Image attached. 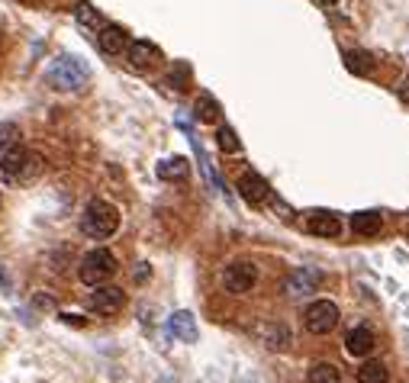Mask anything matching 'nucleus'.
Listing matches in <instances>:
<instances>
[{
    "label": "nucleus",
    "mask_w": 409,
    "mask_h": 383,
    "mask_svg": "<svg viewBox=\"0 0 409 383\" xmlns=\"http://www.w3.org/2000/svg\"><path fill=\"white\" fill-rule=\"evenodd\" d=\"M187 174H191V161L181 158V155L158 161V177L161 181H187Z\"/></svg>",
    "instance_id": "f3484780"
},
{
    "label": "nucleus",
    "mask_w": 409,
    "mask_h": 383,
    "mask_svg": "<svg viewBox=\"0 0 409 383\" xmlns=\"http://www.w3.org/2000/svg\"><path fill=\"white\" fill-rule=\"evenodd\" d=\"M339 325V306L332 300H316L306 309V329L313 335H329Z\"/></svg>",
    "instance_id": "423d86ee"
},
{
    "label": "nucleus",
    "mask_w": 409,
    "mask_h": 383,
    "mask_svg": "<svg viewBox=\"0 0 409 383\" xmlns=\"http://www.w3.org/2000/svg\"><path fill=\"white\" fill-rule=\"evenodd\" d=\"M42 171V155L33 149H23V145H10V149H3V158H0V177L7 183H26L33 181V177H39Z\"/></svg>",
    "instance_id": "f257e3e1"
},
{
    "label": "nucleus",
    "mask_w": 409,
    "mask_h": 383,
    "mask_svg": "<svg viewBox=\"0 0 409 383\" xmlns=\"http://www.w3.org/2000/svg\"><path fill=\"white\" fill-rule=\"evenodd\" d=\"M117 274V255L110 248H94L84 255L81 267H77V277H81L87 287H97V283H107L110 277Z\"/></svg>",
    "instance_id": "7ed1b4c3"
},
{
    "label": "nucleus",
    "mask_w": 409,
    "mask_h": 383,
    "mask_svg": "<svg viewBox=\"0 0 409 383\" xmlns=\"http://www.w3.org/2000/svg\"><path fill=\"white\" fill-rule=\"evenodd\" d=\"M216 145L225 151V155H239V151H242V142H239V135H235L232 126H219L216 129Z\"/></svg>",
    "instance_id": "4be33fe9"
},
{
    "label": "nucleus",
    "mask_w": 409,
    "mask_h": 383,
    "mask_svg": "<svg viewBox=\"0 0 409 383\" xmlns=\"http://www.w3.org/2000/svg\"><path fill=\"white\" fill-rule=\"evenodd\" d=\"M168 329H171V335L174 338H181V342H197V322H193V316L187 313V309H177L174 316L168 319Z\"/></svg>",
    "instance_id": "4468645a"
},
{
    "label": "nucleus",
    "mask_w": 409,
    "mask_h": 383,
    "mask_svg": "<svg viewBox=\"0 0 409 383\" xmlns=\"http://www.w3.org/2000/svg\"><path fill=\"white\" fill-rule=\"evenodd\" d=\"M345 348H348V354H355V358H368L371 351H374V332H371L368 325H355V329H348V335H345Z\"/></svg>",
    "instance_id": "ddd939ff"
},
{
    "label": "nucleus",
    "mask_w": 409,
    "mask_h": 383,
    "mask_svg": "<svg viewBox=\"0 0 409 383\" xmlns=\"http://www.w3.org/2000/svg\"><path fill=\"white\" fill-rule=\"evenodd\" d=\"M49 75L59 91H81L87 84V77H91V71H87V65L77 55H61V59H55Z\"/></svg>",
    "instance_id": "20e7f679"
},
{
    "label": "nucleus",
    "mask_w": 409,
    "mask_h": 383,
    "mask_svg": "<svg viewBox=\"0 0 409 383\" xmlns=\"http://www.w3.org/2000/svg\"><path fill=\"white\" fill-rule=\"evenodd\" d=\"M75 20L84 26V29H94V33H97V29L103 26V20H101V13H97V7H91V3H77V7H75Z\"/></svg>",
    "instance_id": "5701e85b"
},
{
    "label": "nucleus",
    "mask_w": 409,
    "mask_h": 383,
    "mask_svg": "<svg viewBox=\"0 0 409 383\" xmlns=\"http://www.w3.org/2000/svg\"><path fill=\"white\" fill-rule=\"evenodd\" d=\"M158 59H161L158 45H155V42H149V39H135V42H129V45H126V61H129L133 68H139V71L151 68Z\"/></svg>",
    "instance_id": "9d476101"
},
{
    "label": "nucleus",
    "mask_w": 409,
    "mask_h": 383,
    "mask_svg": "<svg viewBox=\"0 0 409 383\" xmlns=\"http://www.w3.org/2000/svg\"><path fill=\"white\" fill-rule=\"evenodd\" d=\"M319 283H322V271H319V267H297V271H290V277H287L284 290L293 300H303V296H313V293H316Z\"/></svg>",
    "instance_id": "0eeeda50"
},
{
    "label": "nucleus",
    "mask_w": 409,
    "mask_h": 383,
    "mask_svg": "<svg viewBox=\"0 0 409 383\" xmlns=\"http://www.w3.org/2000/svg\"><path fill=\"white\" fill-rule=\"evenodd\" d=\"M396 93H400L403 103H409V77H403V84H400V91H396Z\"/></svg>",
    "instance_id": "393cba45"
},
{
    "label": "nucleus",
    "mask_w": 409,
    "mask_h": 383,
    "mask_svg": "<svg viewBox=\"0 0 409 383\" xmlns=\"http://www.w3.org/2000/svg\"><path fill=\"white\" fill-rule=\"evenodd\" d=\"M36 306H45V309H55V300H52V296H36Z\"/></svg>",
    "instance_id": "a878e982"
},
{
    "label": "nucleus",
    "mask_w": 409,
    "mask_h": 383,
    "mask_svg": "<svg viewBox=\"0 0 409 383\" xmlns=\"http://www.w3.org/2000/svg\"><path fill=\"white\" fill-rule=\"evenodd\" d=\"M81 229H84V235H91V239H110V235L119 229V209L107 200H91L84 206Z\"/></svg>",
    "instance_id": "f03ea898"
},
{
    "label": "nucleus",
    "mask_w": 409,
    "mask_h": 383,
    "mask_svg": "<svg viewBox=\"0 0 409 383\" xmlns=\"http://www.w3.org/2000/svg\"><path fill=\"white\" fill-rule=\"evenodd\" d=\"M380 229H384V219H380V213H374V209H364V213H355V216H351V232L361 235V239L377 235Z\"/></svg>",
    "instance_id": "2eb2a0df"
},
{
    "label": "nucleus",
    "mask_w": 409,
    "mask_h": 383,
    "mask_svg": "<svg viewBox=\"0 0 409 383\" xmlns=\"http://www.w3.org/2000/svg\"><path fill=\"white\" fill-rule=\"evenodd\" d=\"M306 383H342L339 367L329 364V361H316V364L306 370Z\"/></svg>",
    "instance_id": "a211bd4d"
},
{
    "label": "nucleus",
    "mask_w": 409,
    "mask_h": 383,
    "mask_svg": "<svg viewBox=\"0 0 409 383\" xmlns=\"http://www.w3.org/2000/svg\"><path fill=\"white\" fill-rule=\"evenodd\" d=\"M193 113H197V119H200V123H219V103L213 100L209 93H200V97H197Z\"/></svg>",
    "instance_id": "412c9836"
},
{
    "label": "nucleus",
    "mask_w": 409,
    "mask_h": 383,
    "mask_svg": "<svg viewBox=\"0 0 409 383\" xmlns=\"http://www.w3.org/2000/svg\"><path fill=\"white\" fill-rule=\"evenodd\" d=\"M239 197H242L248 206H261L265 200H271V187H267V181L258 171H245V174L239 177Z\"/></svg>",
    "instance_id": "1a4fd4ad"
},
{
    "label": "nucleus",
    "mask_w": 409,
    "mask_h": 383,
    "mask_svg": "<svg viewBox=\"0 0 409 383\" xmlns=\"http://www.w3.org/2000/svg\"><path fill=\"white\" fill-rule=\"evenodd\" d=\"M87 306L94 313H101V316H113L119 309L126 306V293L119 287H107V283H97V290L87 296Z\"/></svg>",
    "instance_id": "6e6552de"
},
{
    "label": "nucleus",
    "mask_w": 409,
    "mask_h": 383,
    "mask_svg": "<svg viewBox=\"0 0 409 383\" xmlns=\"http://www.w3.org/2000/svg\"><path fill=\"white\" fill-rule=\"evenodd\" d=\"M17 135H20V126L17 123H3V126H0V149H10V145L17 142Z\"/></svg>",
    "instance_id": "b1692460"
},
{
    "label": "nucleus",
    "mask_w": 409,
    "mask_h": 383,
    "mask_svg": "<svg viewBox=\"0 0 409 383\" xmlns=\"http://www.w3.org/2000/svg\"><path fill=\"white\" fill-rule=\"evenodd\" d=\"M258 332H261L267 348H274V351H284L287 345H290V332H287L284 325H265V329H258Z\"/></svg>",
    "instance_id": "aec40b11"
},
{
    "label": "nucleus",
    "mask_w": 409,
    "mask_h": 383,
    "mask_svg": "<svg viewBox=\"0 0 409 383\" xmlns=\"http://www.w3.org/2000/svg\"><path fill=\"white\" fill-rule=\"evenodd\" d=\"M306 229L316 235V239H335V235L342 232V219L335 216V213H329V209H316V213L309 216Z\"/></svg>",
    "instance_id": "f8f14e48"
},
{
    "label": "nucleus",
    "mask_w": 409,
    "mask_h": 383,
    "mask_svg": "<svg viewBox=\"0 0 409 383\" xmlns=\"http://www.w3.org/2000/svg\"><path fill=\"white\" fill-rule=\"evenodd\" d=\"M97 45H101V52H107V55H123L126 45H129V33L117 23H103L101 29H97Z\"/></svg>",
    "instance_id": "9b49d317"
},
{
    "label": "nucleus",
    "mask_w": 409,
    "mask_h": 383,
    "mask_svg": "<svg viewBox=\"0 0 409 383\" xmlns=\"http://www.w3.org/2000/svg\"><path fill=\"white\" fill-rule=\"evenodd\" d=\"M345 68H348L351 75L364 77V75H371V71L377 68V61H374V55H371V52H364V49H351V52H345Z\"/></svg>",
    "instance_id": "dca6fc26"
},
{
    "label": "nucleus",
    "mask_w": 409,
    "mask_h": 383,
    "mask_svg": "<svg viewBox=\"0 0 409 383\" xmlns=\"http://www.w3.org/2000/svg\"><path fill=\"white\" fill-rule=\"evenodd\" d=\"M255 283H258V267L251 264V261H232L223 271V287L229 293H235V296L255 290Z\"/></svg>",
    "instance_id": "39448f33"
},
{
    "label": "nucleus",
    "mask_w": 409,
    "mask_h": 383,
    "mask_svg": "<svg viewBox=\"0 0 409 383\" xmlns=\"http://www.w3.org/2000/svg\"><path fill=\"white\" fill-rule=\"evenodd\" d=\"M358 383H387V364L384 361L368 358L358 367Z\"/></svg>",
    "instance_id": "6ab92c4d"
},
{
    "label": "nucleus",
    "mask_w": 409,
    "mask_h": 383,
    "mask_svg": "<svg viewBox=\"0 0 409 383\" xmlns=\"http://www.w3.org/2000/svg\"><path fill=\"white\" fill-rule=\"evenodd\" d=\"M319 3H326V7H332V3H339V0H319Z\"/></svg>",
    "instance_id": "bb28decb"
}]
</instances>
